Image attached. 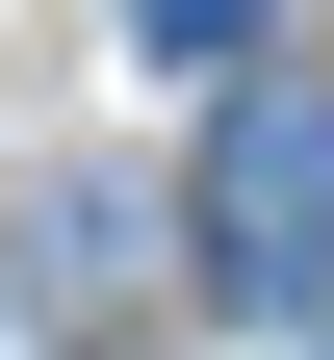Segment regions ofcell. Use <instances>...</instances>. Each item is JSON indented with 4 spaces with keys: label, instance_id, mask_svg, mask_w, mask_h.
I'll return each instance as SVG.
<instances>
[{
    "label": "cell",
    "instance_id": "6da1fadb",
    "mask_svg": "<svg viewBox=\"0 0 334 360\" xmlns=\"http://www.w3.org/2000/svg\"><path fill=\"white\" fill-rule=\"evenodd\" d=\"M206 257H231V309L334 283V77H231L206 103Z\"/></svg>",
    "mask_w": 334,
    "mask_h": 360
},
{
    "label": "cell",
    "instance_id": "7a4b0ae2",
    "mask_svg": "<svg viewBox=\"0 0 334 360\" xmlns=\"http://www.w3.org/2000/svg\"><path fill=\"white\" fill-rule=\"evenodd\" d=\"M155 52H257V0H155Z\"/></svg>",
    "mask_w": 334,
    "mask_h": 360
}]
</instances>
